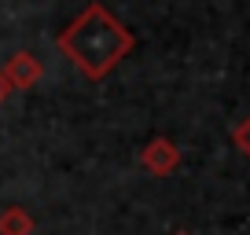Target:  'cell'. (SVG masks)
Instances as JSON below:
<instances>
[{"mask_svg":"<svg viewBox=\"0 0 250 235\" xmlns=\"http://www.w3.org/2000/svg\"><path fill=\"white\" fill-rule=\"evenodd\" d=\"M133 48H136L133 30H125L103 4H88V8L59 33V52L66 55L88 81H103Z\"/></svg>","mask_w":250,"mask_h":235,"instance_id":"1","label":"cell"},{"mask_svg":"<svg viewBox=\"0 0 250 235\" xmlns=\"http://www.w3.org/2000/svg\"><path fill=\"white\" fill-rule=\"evenodd\" d=\"M180 147L169 140V136H155V140L144 143L140 151V165L151 173V176H173V173L180 169Z\"/></svg>","mask_w":250,"mask_h":235,"instance_id":"2","label":"cell"},{"mask_svg":"<svg viewBox=\"0 0 250 235\" xmlns=\"http://www.w3.org/2000/svg\"><path fill=\"white\" fill-rule=\"evenodd\" d=\"M0 70L8 78L11 92H15V88H33L37 85L41 74H44V66H41V59L33 52H15V55H8V63L0 66Z\"/></svg>","mask_w":250,"mask_h":235,"instance_id":"3","label":"cell"},{"mask_svg":"<svg viewBox=\"0 0 250 235\" xmlns=\"http://www.w3.org/2000/svg\"><path fill=\"white\" fill-rule=\"evenodd\" d=\"M37 220L22 210V206H4L0 210V235H33Z\"/></svg>","mask_w":250,"mask_h":235,"instance_id":"4","label":"cell"},{"mask_svg":"<svg viewBox=\"0 0 250 235\" xmlns=\"http://www.w3.org/2000/svg\"><path fill=\"white\" fill-rule=\"evenodd\" d=\"M232 143H235V151H239L243 158H250V114L232 129Z\"/></svg>","mask_w":250,"mask_h":235,"instance_id":"5","label":"cell"},{"mask_svg":"<svg viewBox=\"0 0 250 235\" xmlns=\"http://www.w3.org/2000/svg\"><path fill=\"white\" fill-rule=\"evenodd\" d=\"M11 96V85H8V78H4V70H0V103Z\"/></svg>","mask_w":250,"mask_h":235,"instance_id":"6","label":"cell"},{"mask_svg":"<svg viewBox=\"0 0 250 235\" xmlns=\"http://www.w3.org/2000/svg\"><path fill=\"white\" fill-rule=\"evenodd\" d=\"M173 235H188V232H173Z\"/></svg>","mask_w":250,"mask_h":235,"instance_id":"7","label":"cell"}]
</instances>
